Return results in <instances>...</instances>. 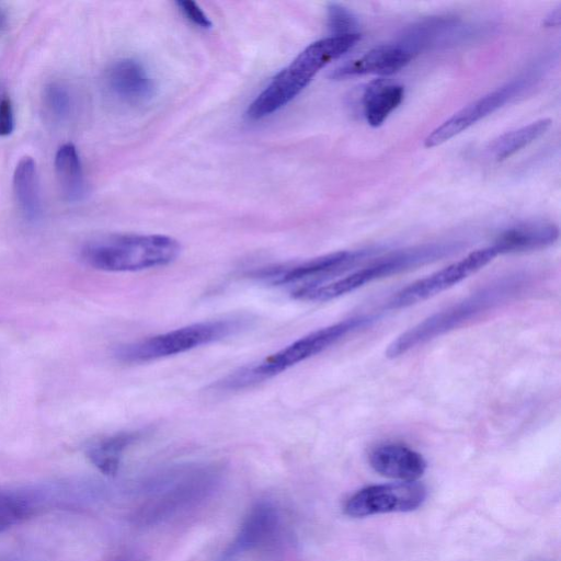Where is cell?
Returning <instances> with one entry per match:
<instances>
[{
	"instance_id": "obj_1",
	"label": "cell",
	"mask_w": 561,
	"mask_h": 561,
	"mask_svg": "<svg viewBox=\"0 0 561 561\" xmlns=\"http://www.w3.org/2000/svg\"><path fill=\"white\" fill-rule=\"evenodd\" d=\"M359 39L360 33H356L331 35L309 44L252 101L247 110L248 118L263 119L280 110L295 99L322 68L343 56Z\"/></svg>"
},
{
	"instance_id": "obj_17",
	"label": "cell",
	"mask_w": 561,
	"mask_h": 561,
	"mask_svg": "<svg viewBox=\"0 0 561 561\" xmlns=\"http://www.w3.org/2000/svg\"><path fill=\"white\" fill-rule=\"evenodd\" d=\"M13 192L19 209L28 221H36L42 216L36 163L31 157H23L13 173Z\"/></svg>"
},
{
	"instance_id": "obj_23",
	"label": "cell",
	"mask_w": 561,
	"mask_h": 561,
	"mask_svg": "<svg viewBox=\"0 0 561 561\" xmlns=\"http://www.w3.org/2000/svg\"><path fill=\"white\" fill-rule=\"evenodd\" d=\"M328 27L332 36H342L356 34L358 32V21L356 16L340 3L331 2L327 8Z\"/></svg>"
},
{
	"instance_id": "obj_18",
	"label": "cell",
	"mask_w": 561,
	"mask_h": 561,
	"mask_svg": "<svg viewBox=\"0 0 561 561\" xmlns=\"http://www.w3.org/2000/svg\"><path fill=\"white\" fill-rule=\"evenodd\" d=\"M404 96V88L397 83L378 79L370 82L363 95V110L367 123L380 126L394 111Z\"/></svg>"
},
{
	"instance_id": "obj_19",
	"label": "cell",
	"mask_w": 561,
	"mask_h": 561,
	"mask_svg": "<svg viewBox=\"0 0 561 561\" xmlns=\"http://www.w3.org/2000/svg\"><path fill=\"white\" fill-rule=\"evenodd\" d=\"M55 173L64 198L70 203L85 194V183L80 157L72 144H64L55 154Z\"/></svg>"
},
{
	"instance_id": "obj_9",
	"label": "cell",
	"mask_w": 561,
	"mask_h": 561,
	"mask_svg": "<svg viewBox=\"0 0 561 561\" xmlns=\"http://www.w3.org/2000/svg\"><path fill=\"white\" fill-rule=\"evenodd\" d=\"M426 499V489L416 481L375 484L360 489L345 503L344 512L351 517L375 514L411 512Z\"/></svg>"
},
{
	"instance_id": "obj_28",
	"label": "cell",
	"mask_w": 561,
	"mask_h": 561,
	"mask_svg": "<svg viewBox=\"0 0 561 561\" xmlns=\"http://www.w3.org/2000/svg\"><path fill=\"white\" fill-rule=\"evenodd\" d=\"M123 561H129V560H123Z\"/></svg>"
},
{
	"instance_id": "obj_14",
	"label": "cell",
	"mask_w": 561,
	"mask_h": 561,
	"mask_svg": "<svg viewBox=\"0 0 561 561\" xmlns=\"http://www.w3.org/2000/svg\"><path fill=\"white\" fill-rule=\"evenodd\" d=\"M559 238V229L551 222H526L503 231L492 247L497 254L519 253L552 245Z\"/></svg>"
},
{
	"instance_id": "obj_20",
	"label": "cell",
	"mask_w": 561,
	"mask_h": 561,
	"mask_svg": "<svg viewBox=\"0 0 561 561\" xmlns=\"http://www.w3.org/2000/svg\"><path fill=\"white\" fill-rule=\"evenodd\" d=\"M550 126V118H541L507 131L492 141L489 151L495 161H503L541 137Z\"/></svg>"
},
{
	"instance_id": "obj_26",
	"label": "cell",
	"mask_w": 561,
	"mask_h": 561,
	"mask_svg": "<svg viewBox=\"0 0 561 561\" xmlns=\"http://www.w3.org/2000/svg\"><path fill=\"white\" fill-rule=\"evenodd\" d=\"M560 22H561V13H560V8H556L554 10H552L545 19V22L543 24L547 26V27H558L560 25Z\"/></svg>"
},
{
	"instance_id": "obj_13",
	"label": "cell",
	"mask_w": 561,
	"mask_h": 561,
	"mask_svg": "<svg viewBox=\"0 0 561 561\" xmlns=\"http://www.w3.org/2000/svg\"><path fill=\"white\" fill-rule=\"evenodd\" d=\"M369 463L377 473L400 481H416L426 470V461L421 454L397 443L375 447L370 451Z\"/></svg>"
},
{
	"instance_id": "obj_12",
	"label": "cell",
	"mask_w": 561,
	"mask_h": 561,
	"mask_svg": "<svg viewBox=\"0 0 561 561\" xmlns=\"http://www.w3.org/2000/svg\"><path fill=\"white\" fill-rule=\"evenodd\" d=\"M413 56L400 43L379 45L362 57L337 67L331 78L337 80L364 75L390 76L404 68Z\"/></svg>"
},
{
	"instance_id": "obj_3",
	"label": "cell",
	"mask_w": 561,
	"mask_h": 561,
	"mask_svg": "<svg viewBox=\"0 0 561 561\" xmlns=\"http://www.w3.org/2000/svg\"><path fill=\"white\" fill-rule=\"evenodd\" d=\"M373 317H354L312 331L282 350L229 375L216 385L219 390H238L272 378L323 352L348 333L371 322Z\"/></svg>"
},
{
	"instance_id": "obj_11",
	"label": "cell",
	"mask_w": 561,
	"mask_h": 561,
	"mask_svg": "<svg viewBox=\"0 0 561 561\" xmlns=\"http://www.w3.org/2000/svg\"><path fill=\"white\" fill-rule=\"evenodd\" d=\"M105 84L118 101L139 105L149 102L154 94V83L141 62L133 58L114 61L105 73Z\"/></svg>"
},
{
	"instance_id": "obj_5",
	"label": "cell",
	"mask_w": 561,
	"mask_h": 561,
	"mask_svg": "<svg viewBox=\"0 0 561 561\" xmlns=\"http://www.w3.org/2000/svg\"><path fill=\"white\" fill-rule=\"evenodd\" d=\"M457 249V243H431L400 250L377 259L344 277L314 286L294 289L290 294L293 298L302 301L332 300L376 279L439 260Z\"/></svg>"
},
{
	"instance_id": "obj_24",
	"label": "cell",
	"mask_w": 561,
	"mask_h": 561,
	"mask_svg": "<svg viewBox=\"0 0 561 561\" xmlns=\"http://www.w3.org/2000/svg\"><path fill=\"white\" fill-rule=\"evenodd\" d=\"M175 4L178 5L181 13L185 16V19H187L195 26L203 30H208L211 27L210 20L194 1H176Z\"/></svg>"
},
{
	"instance_id": "obj_21",
	"label": "cell",
	"mask_w": 561,
	"mask_h": 561,
	"mask_svg": "<svg viewBox=\"0 0 561 561\" xmlns=\"http://www.w3.org/2000/svg\"><path fill=\"white\" fill-rule=\"evenodd\" d=\"M33 511L32 503L26 496L12 493H0V533L20 523Z\"/></svg>"
},
{
	"instance_id": "obj_10",
	"label": "cell",
	"mask_w": 561,
	"mask_h": 561,
	"mask_svg": "<svg viewBox=\"0 0 561 561\" xmlns=\"http://www.w3.org/2000/svg\"><path fill=\"white\" fill-rule=\"evenodd\" d=\"M533 79L530 76L517 78L466 105L434 128L425 137L424 147L430 149L440 146L465 131L527 89Z\"/></svg>"
},
{
	"instance_id": "obj_4",
	"label": "cell",
	"mask_w": 561,
	"mask_h": 561,
	"mask_svg": "<svg viewBox=\"0 0 561 561\" xmlns=\"http://www.w3.org/2000/svg\"><path fill=\"white\" fill-rule=\"evenodd\" d=\"M245 316H233L192 323L119 346L115 356L123 363H148L236 335L251 325Z\"/></svg>"
},
{
	"instance_id": "obj_22",
	"label": "cell",
	"mask_w": 561,
	"mask_h": 561,
	"mask_svg": "<svg viewBox=\"0 0 561 561\" xmlns=\"http://www.w3.org/2000/svg\"><path fill=\"white\" fill-rule=\"evenodd\" d=\"M43 104L46 113L56 122L69 117L72 99L69 90L60 82H50L44 88Z\"/></svg>"
},
{
	"instance_id": "obj_6",
	"label": "cell",
	"mask_w": 561,
	"mask_h": 561,
	"mask_svg": "<svg viewBox=\"0 0 561 561\" xmlns=\"http://www.w3.org/2000/svg\"><path fill=\"white\" fill-rule=\"evenodd\" d=\"M503 295L501 288L480 291L438 311L398 335L387 347L386 356L397 358L410 350L459 328L489 309Z\"/></svg>"
},
{
	"instance_id": "obj_15",
	"label": "cell",
	"mask_w": 561,
	"mask_h": 561,
	"mask_svg": "<svg viewBox=\"0 0 561 561\" xmlns=\"http://www.w3.org/2000/svg\"><path fill=\"white\" fill-rule=\"evenodd\" d=\"M277 527L278 514L275 507L266 502L257 503L244 518L231 546L240 550V553L256 548L271 540Z\"/></svg>"
},
{
	"instance_id": "obj_7",
	"label": "cell",
	"mask_w": 561,
	"mask_h": 561,
	"mask_svg": "<svg viewBox=\"0 0 561 561\" xmlns=\"http://www.w3.org/2000/svg\"><path fill=\"white\" fill-rule=\"evenodd\" d=\"M497 255L492 245L472 251L461 260L403 287L391 296L387 306L390 309L407 308L434 297L477 273Z\"/></svg>"
},
{
	"instance_id": "obj_2",
	"label": "cell",
	"mask_w": 561,
	"mask_h": 561,
	"mask_svg": "<svg viewBox=\"0 0 561 561\" xmlns=\"http://www.w3.org/2000/svg\"><path fill=\"white\" fill-rule=\"evenodd\" d=\"M181 244L164 234L112 233L93 238L81 249L84 263L105 272H139L165 266L180 255Z\"/></svg>"
},
{
	"instance_id": "obj_16",
	"label": "cell",
	"mask_w": 561,
	"mask_h": 561,
	"mask_svg": "<svg viewBox=\"0 0 561 561\" xmlns=\"http://www.w3.org/2000/svg\"><path fill=\"white\" fill-rule=\"evenodd\" d=\"M140 436L139 431H125L101 437L88 446L87 457L100 472L114 476L119 469L125 451Z\"/></svg>"
},
{
	"instance_id": "obj_8",
	"label": "cell",
	"mask_w": 561,
	"mask_h": 561,
	"mask_svg": "<svg viewBox=\"0 0 561 561\" xmlns=\"http://www.w3.org/2000/svg\"><path fill=\"white\" fill-rule=\"evenodd\" d=\"M367 254V251H337L290 265H277L255 271L253 276L275 286L294 289L325 283L343 273Z\"/></svg>"
},
{
	"instance_id": "obj_27",
	"label": "cell",
	"mask_w": 561,
	"mask_h": 561,
	"mask_svg": "<svg viewBox=\"0 0 561 561\" xmlns=\"http://www.w3.org/2000/svg\"><path fill=\"white\" fill-rule=\"evenodd\" d=\"M4 23H5V16H4L3 12L0 10V31L4 26Z\"/></svg>"
},
{
	"instance_id": "obj_25",
	"label": "cell",
	"mask_w": 561,
	"mask_h": 561,
	"mask_svg": "<svg viewBox=\"0 0 561 561\" xmlns=\"http://www.w3.org/2000/svg\"><path fill=\"white\" fill-rule=\"evenodd\" d=\"M14 129V115L10 99L0 102V137L9 136Z\"/></svg>"
}]
</instances>
